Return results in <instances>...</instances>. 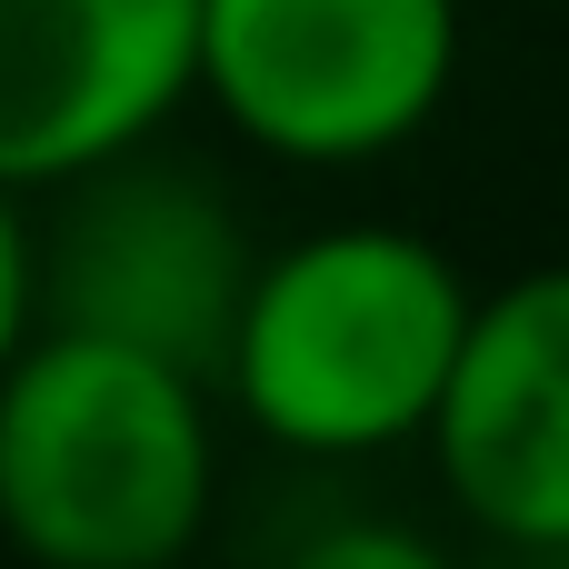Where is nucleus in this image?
<instances>
[{
  "mask_svg": "<svg viewBox=\"0 0 569 569\" xmlns=\"http://www.w3.org/2000/svg\"><path fill=\"white\" fill-rule=\"evenodd\" d=\"M420 450L480 540L569 560V260L480 290Z\"/></svg>",
  "mask_w": 569,
  "mask_h": 569,
  "instance_id": "nucleus-6",
  "label": "nucleus"
},
{
  "mask_svg": "<svg viewBox=\"0 0 569 569\" xmlns=\"http://www.w3.org/2000/svg\"><path fill=\"white\" fill-rule=\"evenodd\" d=\"M470 60V0H200V100L280 170L410 150Z\"/></svg>",
  "mask_w": 569,
  "mask_h": 569,
  "instance_id": "nucleus-3",
  "label": "nucleus"
},
{
  "mask_svg": "<svg viewBox=\"0 0 569 569\" xmlns=\"http://www.w3.org/2000/svg\"><path fill=\"white\" fill-rule=\"evenodd\" d=\"M250 270H260V240L220 190V170L160 140L60 180L40 220V320L160 350L200 380H220L230 360Z\"/></svg>",
  "mask_w": 569,
  "mask_h": 569,
  "instance_id": "nucleus-4",
  "label": "nucleus"
},
{
  "mask_svg": "<svg viewBox=\"0 0 569 569\" xmlns=\"http://www.w3.org/2000/svg\"><path fill=\"white\" fill-rule=\"evenodd\" d=\"M40 330V220L20 190H0V370L30 350Z\"/></svg>",
  "mask_w": 569,
  "mask_h": 569,
  "instance_id": "nucleus-8",
  "label": "nucleus"
},
{
  "mask_svg": "<svg viewBox=\"0 0 569 569\" xmlns=\"http://www.w3.org/2000/svg\"><path fill=\"white\" fill-rule=\"evenodd\" d=\"M220 510V380L40 320L0 370V550L20 569H180Z\"/></svg>",
  "mask_w": 569,
  "mask_h": 569,
  "instance_id": "nucleus-2",
  "label": "nucleus"
},
{
  "mask_svg": "<svg viewBox=\"0 0 569 569\" xmlns=\"http://www.w3.org/2000/svg\"><path fill=\"white\" fill-rule=\"evenodd\" d=\"M200 100V0H0V190L40 200Z\"/></svg>",
  "mask_w": 569,
  "mask_h": 569,
  "instance_id": "nucleus-5",
  "label": "nucleus"
},
{
  "mask_svg": "<svg viewBox=\"0 0 569 569\" xmlns=\"http://www.w3.org/2000/svg\"><path fill=\"white\" fill-rule=\"evenodd\" d=\"M280 569H460L450 540H430L420 520H390V510H340V520H310Z\"/></svg>",
  "mask_w": 569,
  "mask_h": 569,
  "instance_id": "nucleus-7",
  "label": "nucleus"
},
{
  "mask_svg": "<svg viewBox=\"0 0 569 569\" xmlns=\"http://www.w3.org/2000/svg\"><path fill=\"white\" fill-rule=\"evenodd\" d=\"M470 270L410 220H320L260 250L220 400L310 470L420 450L470 340Z\"/></svg>",
  "mask_w": 569,
  "mask_h": 569,
  "instance_id": "nucleus-1",
  "label": "nucleus"
}]
</instances>
